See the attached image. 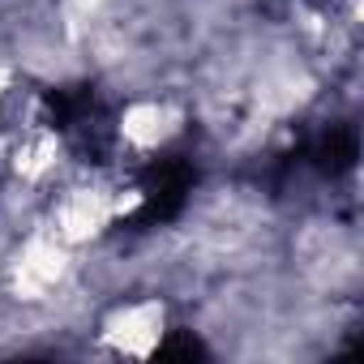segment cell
I'll use <instances>...</instances> for the list:
<instances>
[{
    "mask_svg": "<svg viewBox=\"0 0 364 364\" xmlns=\"http://www.w3.org/2000/svg\"><path fill=\"white\" fill-rule=\"evenodd\" d=\"M120 141L137 154H154L163 150L167 141H176L185 133V112L171 99H133L124 112H120V124H116Z\"/></svg>",
    "mask_w": 364,
    "mask_h": 364,
    "instance_id": "obj_4",
    "label": "cell"
},
{
    "mask_svg": "<svg viewBox=\"0 0 364 364\" xmlns=\"http://www.w3.org/2000/svg\"><path fill=\"white\" fill-rule=\"evenodd\" d=\"M141 206L137 189H120V185H103V180H82V185H69L48 215V228L69 245L82 249L90 240H99L116 219H124L129 210Z\"/></svg>",
    "mask_w": 364,
    "mask_h": 364,
    "instance_id": "obj_1",
    "label": "cell"
},
{
    "mask_svg": "<svg viewBox=\"0 0 364 364\" xmlns=\"http://www.w3.org/2000/svg\"><path fill=\"white\" fill-rule=\"evenodd\" d=\"M167 330V309L159 296L150 300H124L99 321V343L116 355H150Z\"/></svg>",
    "mask_w": 364,
    "mask_h": 364,
    "instance_id": "obj_3",
    "label": "cell"
},
{
    "mask_svg": "<svg viewBox=\"0 0 364 364\" xmlns=\"http://www.w3.org/2000/svg\"><path fill=\"white\" fill-rule=\"evenodd\" d=\"M73 274V249L48 228H31L22 236V245L14 249L9 266H5V283H9V296L22 300V304H48L56 300V291L69 283Z\"/></svg>",
    "mask_w": 364,
    "mask_h": 364,
    "instance_id": "obj_2",
    "label": "cell"
}]
</instances>
